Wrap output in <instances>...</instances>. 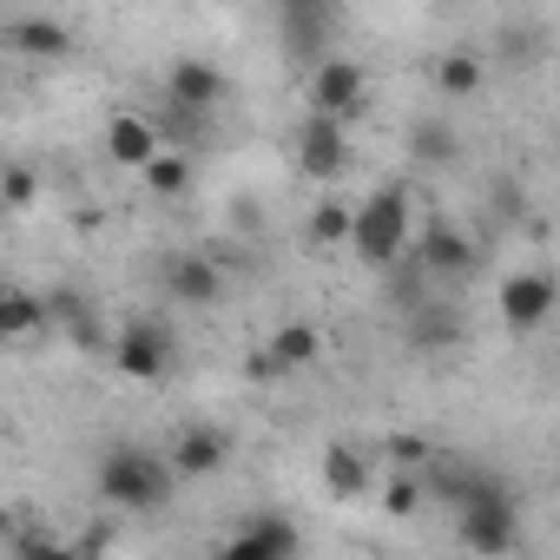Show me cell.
Listing matches in <instances>:
<instances>
[{"label": "cell", "mask_w": 560, "mask_h": 560, "mask_svg": "<svg viewBox=\"0 0 560 560\" xmlns=\"http://www.w3.org/2000/svg\"><path fill=\"white\" fill-rule=\"evenodd\" d=\"M93 481H100V501L119 508V514H159V508L172 501V488H178L172 468H165V455H152V448H139V442L106 448L100 468H93Z\"/></svg>", "instance_id": "1"}, {"label": "cell", "mask_w": 560, "mask_h": 560, "mask_svg": "<svg viewBox=\"0 0 560 560\" xmlns=\"http://www.w3.org/2000/svg\"><path fill=\"white\" fill-rule=\"evenodd\" d=\"M409 231H416V198H409L402 178H389V185H376V191L357 205V218H350V250H357L370 270H389V264H402Z\"/></svg>", "instance_id": "2"}, {"label": "cell", "mask_w": 560, "mask_h": 560, "mask_svg": "<svg viewBox=\"0 0 560 560\" xmlns=\"http://www.w3.org/2000/svg\"><path fill=\"white\" fill-rule=\"evenodd\" d=\"M455 540L468 553H481V560H508L521 547V508H514V494L501 481H488L475 501H462L455 508Z\"/></svg>", "instance_id": "3"}, {"label": "cell", "mask_w": 560, "mask_h": 560, "mask_svg": "<svg viewBox=\"0 0 560 560\" xmlns=\"http://www.w3.org/2000/svg\"><path fill=\"white\" fill-rule=\"evenodd\" d=\"M363 106H370V73H363V60L324 54V60L311 67V113L330 119V126H350Z\"/></svg>", "instance_id": "4"}, {"label": "cell", "mask_w": 560, "mask_h": 560, "mask_svg": "<svg viewBox=\"0 0 560 560\" xmlns=\"http://www.w3.org/2000/svg\"><path fill=\"white\" fill-rule=\"evenodd\" d=\"M113 370L132 376V383H165L172 376V330L159 317H132L113 337Z\"/></svg>", "instance_id": "5"}, {"label": "cell", "mask_w": 560, "mask_h": 560, "mask_svg": "<svg viewBox=\"0 0 560 560\" xmlns=\"http://www.w3.org/2000/svg\"><path fill=\"white\" fill-rule=\"evenodd\" d=\"M291 152H298V172H304V178L337 185V178L350 172V126H330V119L304 113L298 132H291Z\"/></svg>", "instance_id": "6"}, {"label": "cell", "mask_w": 560, "mask_h": 560, "mask_svg": "<svg viewBox=\"0 0 560 560\" xmlns=\"http://www.w3.org/2000/svg\"><path fill=\"white\" fill-rule=\"evenodd\" d=\"M553 304H560V291H553L547 270H514L508 284H501V317H508V330H521V337H534V330L553 317Z\"/></svg>", "instance_id": "7"}, {"label": "cell", "mask_w": 560, "mask_h": 560, "mask_svg": "<svg viewBox=\"0 0 560 560\" xmlns=\"http://www.w3.org/2000/svg\"><path fill=\"white\" fill-rule=\"evenodd\" d=\"M224 462H231V435H224V429H211V422L178 429V442H172V455H165L172 481H211Z\"/></svg>", "instance_id": "8"}, {"label": "cell", "mask_w": 560, "mask_h": 560, "mask_svg": "<svg viewBox=\"0 0 560 560\" xmlns=\"http://www.w3.org/2000/svg\"><path fill=\"white\" fill-rule=\"evenodd\" d=\"M218 560H298V527L284 514H250L224 547Z\"/></svg>", "instance_id": "9"}, {"label": "cell", "mask_w": 560, "mask_h": 560, "mask_svg": "<svg viewBox=\"0 0 560 560\" xmlns=\"http://www.w3.org/2000/svg\"><path fill=\"white\" fill-rule=\"evenodd\" d=\"M165 100H172V113H218L224 106V73L211 67V60H198V54H185V60H172V73H165Z\"/></svg>", "instance_id": "10"}, {"label": "cell", "mask_w": 560, "mask_h": 560, "mask_svg": "<svg viewBox=\"0 0 560 560\" xmlns=\"http://www.w3.org/2000/svg\"><path fill=\"white\" fill-rule=\"evenodd\" d=\"M165 291H172V304L211 311V304L224 298V264H218V257H205V250H185V257H172V264H165Z\"/></svg>", "instance_id": "11"}, {"label": "cell", "mask_w": 560, "mask_h": 560, "mask_svg": "<svg viewBox=\"0 0 560 560\" xmlns=\"http://www.w3.org/2000/svg\"><path fill=\"white\" fill-rule=\"evenodd\" d=\"M416 264H422L429 277H442V284H448V277L462 284V277H475L481 250H475V237H468V231H455V224H435V231L416 244Z\"/></svg>", "instance_id": "12"}, {"label": "cell", "mask_w": 560, "mask_h": 560, "mask_svg": "<svg viewBox=\"0 0 560 560\" xmlns=\"http://www.w3.org/2000/svg\"><path fill=\"white\" fill-rule=\"evenodd\" d=\"M106 159L126 165V172H145L159 159V126L152 113H113L106 119Z\"/></svg>", "instance_id": "13"}, {"label": "cell", "mask_w": 560, "mask_h": 560, "mask_svg": "<svg viewBox=\"0 0 560 560\" xmlns=\"http://www.w3.org/2000/svg\"><path fill=\"white\" fill-rule=\"evenodd\" d=\"M8 47L34 54V60H60V54H73V27L54 14H21V21H8Z\"/></svg>", "instance_id": "14"}, {"label": "cell", "mask_w": 560, "mask_h": 560, "mask_svg": "<svg viewBox=\"0 0 560 560\" xmlns=\"http://www.w3.org/2000/svg\"><path fill=\"white\" fill-rule=\"evenodd\" d=\"M370 455L363 448H350V442H330L324 448V494L330 501H357V494H370Z\"/></svg>", "instance_id": "15"}, {"label": "cell", "mask_w": 560, "mask_h": 560, "mask_svg": "<svg viewBox=\"0 0 560 560\" xmlns=\"http://www.w3.org/2000/svg\"><path fill=\"white\" fill-rule=\"evenodd\" d=\"M139 178H145V191H152V198H165V205H172V198H191V185H198V159H191V152L159 145V159H152Z\"/></svg>", "instance_id": "16"}, {"label": "cell", "mask_w": 560, "mask_h": 560, "mask_svg": "<svg viewBox=\"0 0 560 560\" xmlns=\"http://www.w3.org/2000/svg\"><path fill=\"white\" fill-rule=\"evenodd\" d=\"M435 93L442 100H475L481 93V54H468V47L435 54Z\"/></svg>", "instance_id": "17"}, {"label": "cell", "mask_w": 560, "mask_h": 560, "mask_svg": "<svg viewBox=\"0 0 560 560\" xmlns=\"http://www.w3.org/2000/svg\"><path fill=\"white\" fill-rule=\"evenodd\" d=\"M264 357L277 363V376H298V370L317 363V330H311V324H284V330L264 343Z\"/></svg>", "instance_id": "18"}, {"label": "cell", "mask_w": 560, "mask_h": 560, "mask_svg": "<svg viewBox=\"0 0 560 560\" xmlns=\"http://www.w3.org/2000/svg\"><path fill=\"white\" fill-rule=\"evenodd\" d=\"M34 330H47V298H34V291H0V343L34 337Z\"/></svg>", "instance_id": "19"}, {"label": "cell", "mask_w": 560, "mask_h": 560, "mask_svg": "<svg viewBox=\"0 0 560 560\" xmlns=\"http://www.w3.org/2000/svg\"><path fill=\"white\" fill-rule=\"evenodd\" d=\"M330 21H337L330 8H284V40H291V54L317 67V60H324V47H317V40H324V27H330Z\"/></svg>", "instance_id": "20"}, {"label": "cell", "mask_w": 560, "mask_h": 560, "mask_svg": "<svg viewBox=\"0 0 560 560\" xmlns=\"http://www.w3.org/2000/svg\"><path fill=\"white\" fill-rule=\"evenodd\" d=\"M34 205H40V165L8 159L0 165V211H34Z\"/></svg>", "instance_id": "21"}, {"label": "cell", "mask_w": 560, "mask_h": 560, "mask_svg": "<svg viewBox=\"0 0 560 560\" xmlns=\"http://www.w3.org/2000/svg\"><path fill=\"white\" fill-rule=\"evenodd\" d=\"M455 152H462V139H455L448 119H422V126L409 132V159H416V165H448Z\"/></svg>", "instance_id": "22"}, {"label": "cell", "mask_w": 560, "mask_h": 560, "mask_svg": "<svg viewBox=\"0 0 560 560\" xmlns=\"http://www.w3.org/2000/svg\"><path fill=\"white\" fill-rule=\"evenodd\" d=\"M409 343H416V350H448V343H462V324H455V311H442V304H422V311L409 317Z\"/></svg>", "instance_id": "23"}, {"label": "cell", "mask_w": 560, "mask_h": 560, "mask_svg": "<svg viewBox=\"0 0 560 560\" xmlns=\"http://www.w3.org/2000/svg\"><path fill=\"white\" fill-rule=\"evenodd\" d=\"M350 218H357V205L330 191V198L311 211V244H350Z\"/></svg>", "instance_id": "24"}, {"label": "cell", "mask_w": 560, "mask_h": 560, "mask_svg": "<svg viewBox=\"0 0 560 560\" xmlns=\"http://www.w3.org/2000/svg\"><path fill=\"white\" fill-rule=\"evenodd\" d=\"M383 508H389L396 521H409V514L422 508V475H402V468H396V475L383 481Z\"/></svg>", "instance_id": "25"}, {"label": "cell", "mask_w": 560, "mask_h": 560, "mask_svg": "<svg viewBox=\"0 0 560 560\" xmlns=\"http://www.w3.org/2000/svg\"><path fill=\"white\" fill-rule=\"evenodd\" d=\"M14 553H21V560H73L47 527H14Z\"/></svg>", "instance_id": "26"}, {"label": "cell", "mask_w": 560, "mask_h": 560, "mask_svg": "<svg viewBox=\"0 0 560 560\" xmlns=\"http://www.w3.org/2000/svg\"><path fill=\"white\" fill-rule=\"evenodd\" d=\"M244 376H250L257 389H270V383H284V376H277V363H270L264 350H250V357H244Z\"/></svg>", "instance_id": "27"}, {"label": "cell", "mask_w": 560, "mask_h": 560, "mask_svg": "<svg viewBox=\"0 0 560 560\" xmlns=\"http://www.w3.org/2000/svg\"><path fill=\"white\" fill-rule=\"evenodd\" d=\"M8 534H14V514H8V508H0V540H8Z\"/></svg>", "instance_id": "28"}, {"label": "cell", "mask_w": 560, "mask_h": 560, "mask_svg": "<svg viewBox=\"0 0 560 560\" xmlns=\"http://www.w3.org/2000/svg\"><path fill=\"white\" fill-rule=\"evenodd\" d=\"M73 560H93V553H73Z\"/></svg>", "instance_id": "29"}]
</instances>
